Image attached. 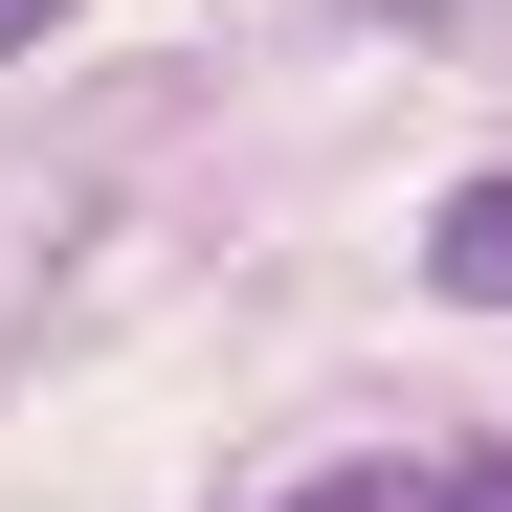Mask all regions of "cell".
Listing matches in <instances>:
<instances>
[{"mask_svg": "<svg viewBox=\"0 0 512 512\" xmlns=\"http://www.w3.org/2000/svg\"><path fill=\"white\" fill-rule=\"evenodd\" d=\"M45 23H67V0H0V45H45Z\"/></svg>", "mask_w": 512, "mask_h": 512, "instance_id": "cell-4", "label": "cell"}, {"mask_svg": "<svg viewBox=\"0 0 512 512\" xmlns=\"http://www.w3.org/2000/svg\"><path fill=\"white\" fill-rule=\"evenodd\" d=\"M423 290H446V312H512V179H446V223H423Z\"/></svg>", "mask_w": 512, "mask_h": 512, "instance_id": "cell-1", "label": "cell"}, {"mask_svg": "<svg viewBox=\"0 0 512 512\" xmlns=\"http://www.w3.org/2000/svg\"><path fill=\"white\" fill-rule=\"evenodd\" d=\"M423 512H512V446H468V468H446V490H423Z\"/></svg>", "mask_w": 512, "mask_h": 512, "instance_id": "cell-3", "label": "cell"}, {"mask_svg": "<svg viewBox=\"0 0 512 512\" xmlns=\"http://www.w3.org/2000/svg\"><path fill=\"white\" fill-rule=\"evenodd\" d=\"M268 512H423L401 468H312V490H268Z\"/></svg>", "mask_w": 512, "mask_h": 512, "instance_id": "cell-2", "label": "cell"}]
</instances>
